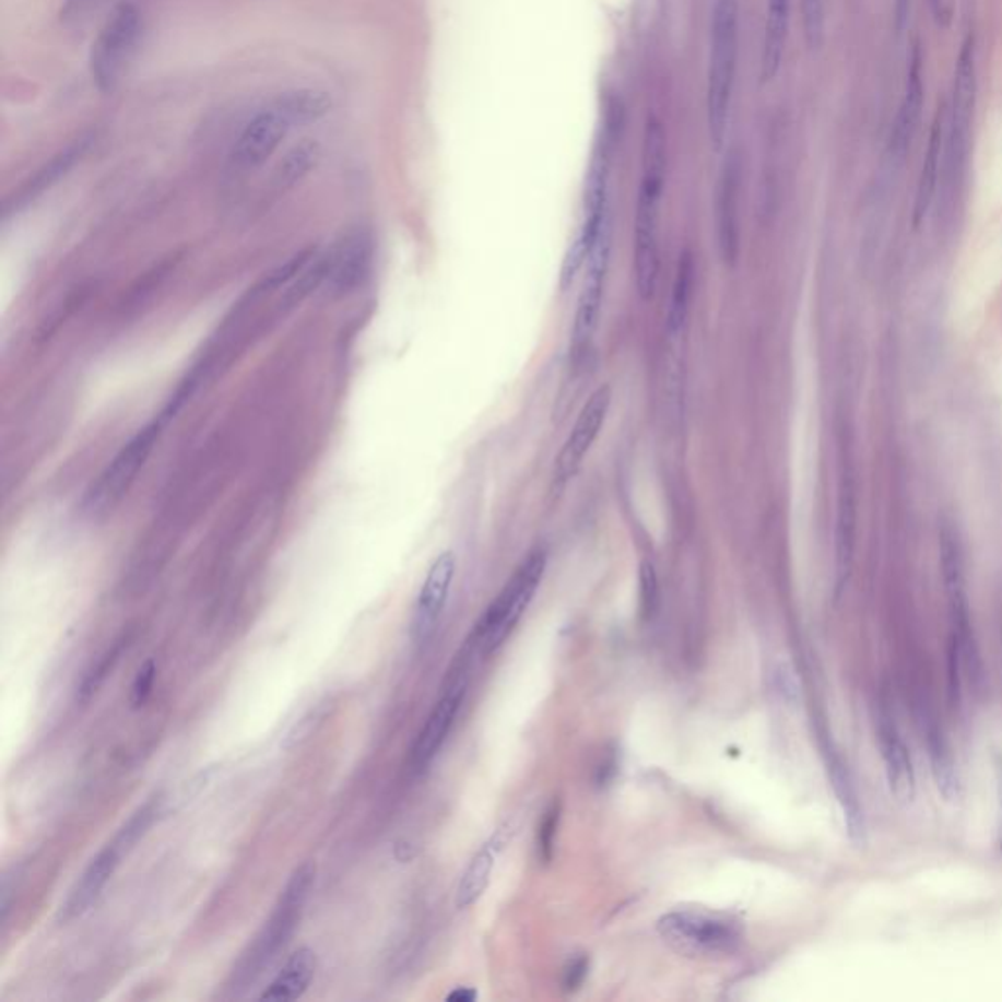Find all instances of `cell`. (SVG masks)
I'll return each mask as SVG.
<instances>
[{
  "label": "cell",
  "mask_w": 1002,
  "mask_h": 1002,
  "mask_svg": "<svg viewBox=\"0 0 1002 1002\" xmlns=\"http://www.w3.org/2000/svg\"><path fill=\"white\" fill-rule=\"evenodd\" d=\"M928 4H930L932 16L936 20L938 26H940V28H947L950 22H952V14H954V4H952V0H928Z\"/></svg>",
  "instance_id": "e575fe53"
},
{
  "label": "cell",
  "mask_w": 1002,
  "mask_h": 1002,
  "mask_svg": "<svg viewBox=\"0 0 1002 1002\" xmlns=\"http://www.w3.org/2000/svg\"><path fill=\"white\" fill-rule=\"evenodd\" d=\"M610 255L611 222H608L601 229L600 239L588 259V272H586L583 286L578 296V308H576L574 329H571L570 351L574 361H580L581 356L586 355L598 331L601 302H603L605 281H608V271H610Z\"/></svg>",
  "instance_id": "9c48e42d"
},
{
  "label": "cell",
  "mask_w": 1002,
  "mask_h": 1002,
  "mask_svg": "<svg viewBox=\"0 0 1002 1002\" xmlns=\"http://www.w3.org/2000/svg\"><path fill=\"white\" fill-rule=\"evenodd\" d=\"M455 570H457L455 554L443 553L437 556V561L432 564V568L425 576L420 598L415 603L412 623L413 643L417 647L427 645V640L433 637L435 628L439 625L440 615L449 600Z\"/></svg>",
  "instance_id": "5bb4252c"
},
{
  "label": "cell",
  "mask_w": 1002,
  "mask_h": 1002,
  "mask_svg": "<svg viewBox=\"0 0 1002 1002\" xmlns=\"http://www.w3.org/2000/svg\"><path fill=\"white\" fill-rule=\"evenodd\" d=\"M314 883H316L314 863H302L300 868L294 870L272 909L271 917L264 922L261 932L255 936L254 944L245 952L244 957L239 959V964L234 969V991L254 985L261 977L264 967H269L272 959L281 954V950L288 946L294 932L300 927Z\"/></svg>",
  "instance_id": "7a4b0ae2"
},
{
  "label": "cell",
  "mask_w": 1002,
  "mask_h": 1002,
  "mask_svg": "<svg viewBox=\"0 0 1002 1002\" xmlns=\"http://www.w3.org/2000/svg\"><path fill=\"white\" fill-rule=\"evenodd\" d=\"M467 695V677L459 675L457 680L450 682L449 687L440 697L437 705L433 707L432 715L423 724L422 731L415 739L412 748V766L415 769H425L432 764L435 756L439 754L443 744L449 736L450 729L455 724V719L460 711V705L464 702Z\"/></svg>",
  "instance_id": "2e32d148"
},
{
  "label": "cell",
  "mask_w": 1002,
  "mask_h": 1002,
  "mask_svg": "<svg viewBox=\"0 0 1002 1002\" xmlns=\"http://www.w3.org/2000/svg\"><path fill=\"white\" fill-rule=\"evenodd\" d=\"M665 182V133L650 118L645 131L643 178L638 188L635 222V281L643 300L655 296L660 269V204Z\"/></svg>",
  "instance_id": "6da1fadb"
},
{
  "label": "cell",
  "mask_w": 1002,
  "mask_h": 1002,
  "mask_svg": "<svg viewBox=\"0 0 1002 1002\" xmlns=\"http://www.w3.org/2000/svg\"><path fill=\"white\" fill-rule=\"evenodd\" d=\"M279 104L282 113L288 116L292 126H304V123L318 122L331 110L333 101L326 91H316V89H298L284 93L274 101Z\"/></svg>",
  "instance_id": "603a6c76"
},
{
  "label": "cell",
  "mask_w": 1002,
  "mask_h": 1002,
  "mask_svg": "<svg viewBox=\"0 0 1002 1002\" xmlns=\"http://www.w3.org/2000/svg\"><path fill=\"white\" fill-rule=\"evenodd\" d=\"M613 392L610 386H601L591 393L590 400L581 408L578 420L571 427L568 439L564 443L561 455L554 460L553 487L561 492L570 482L583 464L586 455L600 437L605 420L610 415Z\"/></svg>",
  "instance_id": "30bf717a"
},
{
  "label": "cell",
  "mask_w": 1002,
  "mask_h": 1002,
  "mask_svg": "<svg viewBox=\"0 0 1002 1002\" xmlns=\"http://www.w3.org/2000/svg\"><path fill=\"white\" fill-rule=\"evenodd\" d=\"M994 781H997V842L1002 852V756L994 759Z\"/></svg>",
  "instance_id": "836d02e7"
},
{
  "label": "cell",
  "mask_w": 1002,
  "mask_h": 1002,
  "mask_svg": "<svg viewBox=\"0 0 1002 1002\" xmlns=\"http://www.w3.org/2000/svg\"><path fill=\"white\" fill-rule=\"evenodd\" d=\"M944 143H946V103L938 104L930 138H928L927 157L922 163V170L918 177L917 200H915V222H920L927 216L936 194L940 165L944 161Z\"/></svg>",
  "instance_id": "d6986e66"
},
{
  "label": "cell",
  "mask_w": 1002,
  "mask_h": 1002,
  "mask_svg": "<svg viewBox=\"0 0 1002 1002\" xmlns=\"http://www.w3.org/2000/svg\"><path fill=\"white\" fill-rule=\"evenodd\" d=\"M318 971V956L309 947H298L279 975L259 994L261 1001L291 1002L302 999Z\"/></svg>",
  "instance_id": "ac0fdd59"
},
{
  "label": "cell",
  "mask_w": 1002,
  "mask_h": 1002,
  "mask_svg": "<svg viewBox=\"0 0 1002 1002\" xmlns=\"http://www.w3.org/2000/svg\"><path fill=\"white\" fill-rule=\"evenodd\" d=\"M922 108H924V61H922V46L917 39L910 49L899 110L895 114L893 128H891V161L905 160L907 151L910 150V143L917 135Z\"/></svg>",
  "instance_id": "7c38bea8"
},
{
  "label": "cell",
  "mask_w": 1002,
  "mask_h": 1002,
  "mask_svg": "<svg viewBox=\"0 0 1002 1002\" xmlns=\"http://www.w3.org/2000/svg\"><path fill=\"white\" fill-rule=\"evenodd\" d=\"M739 63V2L717 0L712 10L711 49L707 69V128L711 143L721 150L731 116L732 93Z\"/></svg>",
  "instance_id": "3957f363"
},
{
  "label": "cell",
  "mask_w": 1002,
  "mask_h": 1002,
  "mask_svg": "<svg viewBox=\"0 0 1002 1002\" xmlns=\"http://www.w3.org/2000/svg\"><path fill=\"white\" fill-rule=\"evenodd\" d=\"M122 650L123 640H120V643H118V645H116L113 650H108V652H106V655H104L103 658H101V660H98V662L93 665V670H91V672L85 675L83 684H81V687H79V695H76V697H79V702L89 703L91 699H93L94 695H96V692L101 689V685L106 682V677H108L110 672H113L116 662L120 660Z\"/></svg>",
  "instance_id": "83f0119b"
},
{
  "label": "cell",
  "mask_w": 1002,
  "mask_h": 1002,
  "mask_svg": "<svg viewBox=\"0 0 1002 1002\" xmlns=\"http://www.w3.org/2000/svg\"><path fill=\"white\" fill-rule=\"evenodd\" d=\"M787 36H789V0H768L764 47H762V79L766 83L774 81L779 73V67L786 56Z\"/></svg>",
  "instance_id": "7402d4cb"
},
{
  "label": "cell",
  "mask_w": 1002,
  "mask_h": 1002,
  "mask_svg": "<svg viewBox=\"0 0 1002 1002\" xmlns=\"http://www.w3.org/2000/svg\"><path fill=\"white\" fill-rule=\"evenodd\" d=\"M799 4H801L806 46L811 47L813 51L821 49L825 42L826 30L825 0H799Z\"/></svg>",
  "instance_id": "4316f807"
},
{
  "label": "cell",
  "mask_w": 1002,
  "mask_h": 1002,
  "mask_svg": "<svg viewBox=\"0 0 1002 1002\" xmlns=\"http://www.w3.org/2000/svg\"><path fill=\"white\" fill-rule=\"evenodd\" d=\"M123 853L126 852L122 848L113 840L94 856L59 909L57 920L61 924L81 918L93 909L94 903L103 895L104 887L108 885V881L113 880L114 873L118 870Z\"/></svg>",
  "instance_id": "9a60e30c"
},
{
  "label": "cell",
  "mask_w": 1002,
  "mask_h": 1002,
  "mask_svg": "<svg viewBox=\"0 0 1002 1002\" xmlns=\"http://www.w3.org/2000/svg\"><path fill=\"white\" fill-rule=\"evenodd\" d=\"M928 754H930V766H932V776L936 781L940 795L944 801L952 803L959 799V776H957L956 759L952 754V748L946 739L940 734V731H930L928 734Z\"/></svg>",
  "instance_id": "cb8c5ba5"
},
{
  "label": "cell",
  "mask_w": 1002,
  "mask_h": 1002,
  "mask_svg": "<svg viewBox=\"0 0 1002 1002\" xmlns=\"http://www.w3.org/2000/svg\"><path fill=\"white\" fill-rule=\"evenodd\" d=\"M155 675H157V665L153 660H148L145 664L141 665L138 670V675L131 684L130 692V705L133 711L141 709L148 699H150L151 692H153V684H155Z\"/></svg>",
  "instance_id": "f1b7e54d"
},
{
  "label": "cell",
  "mask_w": 1002,
  "mask_h": 1002,
  "mask_svg": "<svg viewBox=\"0 0 1002 1002\" xmlns=\"http://www.w3.org/2000/svg\"><path fill=\"white\" fill-rule=\"evenodd\" d=\"M507 840H509L507 828H499L472 858L469 868L460 877L459 889H457L459 909H469L470 905H474L484 895L487 883H490V875L494 872L497 856L504 850Z\"/></svg>",
  "instance_id": "44dd1931"
},
{
  "label": "cell",
  "mask_w": 1002,
  "mask_h": 1002,
  "mask_svg": "<svg viewBox=\"0 0 1002 1002\" xmlns=\"http://www.w3.org/2000/svg\"><path fill=\"white\" fill-rule=\"evenodd\" d=\"M160 435L161 422H151L116 452V457L106 464V469L98 474V479L94 480L93 486L86 492L83 502L86 516H108L114 507L120 506V502L128 496L130 487L155 449Z\"/></svg>",
  "instance_id": "52a82bcc"
},
{
  "label": "cell",
  "mask_w": 1002,
  "mask_h": 1002,
  "mask_svg": "<svg viewBox=\"0 0 1002 1002\" xmlns=\"http://www.w3.org/2000/svg\"><path fill=\"white\" fill-rule=\"evenodd\" d=\"M141 36V12L133 2H122L94 39L91 75L101 93H110L120 83Z\"/></svg>",
  "instance_id": "ba28073f"
},
{
  "label": "cell",
  "mask_w": 1002,
  "mask_h": 1002,
  "mask_svg": "<svg viewBox=\"0 0 1002 1002\" xmlns=\"http://www.w3.org/2000/svg\"><path fill=\"white\" fill-rule=\"evenodd\" d=\"M658 932L675 952L692 957L727 956L741 946V927L729 917L677 910L660 918Z\"/></svg>",
  "instance_id": "8992f818"
},
{
  "label": "cell",
  "mask_w": 1002,
  "mask_h": 1002,
  "mask_svg": "<svg viewBox=\"0 0 1002 1002\" xmlns=\"http://www.w3.org/2000/svg\"><path fill=\"white\" fill-rule=\"evenodd\" d=\"M694 272L692 255H682L680 262H677L674 291H672V300H670V309H668V335L672 339L682 335L685 321H687V311H689V302H692V288H694Z\"/></svg>",
  "instance_id": "d4e9b609"
},
{
  "label": "cell",
  "mask_w": 1002,
  "mask_h": 1002,
  "mask_svg": "<svg viewBox=\"0 0 1002 1002\" xmlns=\"http://www.w3.org/2000/svg\"><path fill=\"white\" fill-rule=\"evenodd\" d=\"M739 187L741 177L736 165H729L721 178L719 200H717V220H719V247L724 262H734L741 249V229H739Z\"/></svg>",
  "instance_id": "ffe728a7"
},
{
  "label": "cell",
  "mask_w": 1002,
  "mask_h": 1002,
  "mask_svg": "<svg viewBox=\"0 0 1002 1002\" xmlns=\"http://www.w3.org/2000/svg\"><path fill=\"white\" fill-rule=\"evenodd\" d=\"M288 116L282 113L279 104L262 108L245 123L239 138L235 140L234 150L229 153V165L237 173H251L271 160L274 151L281 148L282 141L291 133Z\"/></svg>",
  "instance_id": "8fae6325"
},
{
  "label": "cell",
  "mask_w": 1002,
  "mask_h": 1002,
  "mask_svg": "<svg viewBox=\"0 0 1002 1002\" xmlns=\"http://www.w3.org/2000/svg\"><path fill=\"white\" fill-rule=\"evenodd\" d=\"M588 969H590V962H588L586 957H576V959H571L568 967L564 969V989H566V991H576V989L583 983V979H586V975H588Z\"/></svg>",
  "instance_id": "1f68e13d"
},
{
  "label": "cell",
  "mask_w": 1002,
  "mask_h": 1002,
  "mask_svg": "<svg viewBox=\"0 0 1002 1002\" xmlns=\"http://www.w3.org/2000/svg\"><path fill=\"white\" fill-rule=\"evenodd\" d=\"M975 108H977V42L974 34H967L957 54L950 103H946V143L944 161L950 173H959L967 160V151L974 133Z\"/></svg>",
  "instance_id": "5b68a950"
},
{
  "label": "cell",
  "mask_w": 1002,
  "mask_h": 1002,
  "mask_svg": "<svg viewBox=\"0 0 1002 1002\" xmlns=\"http://www.w3.org/2000/svg\"><path fill=\"white\" fill-rule=\"evenodd\" d=\"M883 771L891 795L900 803H910L917 795V774L910 758L909 746L903 741L897 722L887 707H881L875 722Z\"/></svg>",
  "instance_id": "4fadbf2b"
},
{
  "label": "cell",
  "mask_w": 1002,
  "mask_h": 1002,
  "mask_svg": "<svg viewBox=\"0 0 1002 1002\" xmlns=\"http://www.w3.org/2000/svg\"><path fill=\"white\" fill-rule=\"evenodd\" d=\"M826 764L833 781L834 795L842 809L844 825L853 842H863L865 838V813H863L862 795L858 791V783L852 776V769L844 762L838 750L826 748Z\"/></svg>",
  "instance_id": "e0dca14e"
},
{
  "label": "cell",
  "mask_w": 1002,
  "mask_h": 1002,
  "mask_svg": "<svg viewBox=\"0 0 1002 1002\" xmlns=\"http://www.w3.org/2000/svg\"><path fill=\"white\" fill-rule=\"evenodd\" d=\"M96 0H67L66 7L61 9V20L63 22H75L79 19H85V14L91 12Z\"/></svg>",
  "instance_id": "d6a6232c"
},
{
  "label": "cell",
  "mask_w": 1002,
  "mask_h": 1002,
  "mask_svg": "<svg viewBox=\"0 0 1002 1002\" xmlns=\"http://www.w3.org/2000/svg\"><path fill=\"white\" fill-rule=\"evenodd\" d=\"M556 825H558V806L554 805L553 809L546 813L543 823H541V828H539V852H541L544 860H551Z\"/></svg>",
  "instance_id": "4dcf8cb0"
},
{
  "label": "cell",
  "mask_w": 1002,
  "mask_h": 1002,
  "mask_svg": "<svg viewBox=\"0 0 1002 1002\" xmlns=\"http://www.w3.org/2000/svg\"><path fill=\"white\" fill-rule=\"evenodd\" d=\"M319 160V148L316 141H302L300 145L292 148L279 167V182L281 187H292L306 177L309 170L316 167Z\"/></svg>",
  "instance_id": "484cf974"
},
{
  "label": "cell",
  "mask_w": 1002,
  "mask_h": 1002,
  "mask_svg": "<svg viewBox=\"0 0 1002 1002\" xmlns=\"http://www.w3.org/2000/svg\"><path fill=\"white\" fill-rule=\"evenodd\" d=\"M544 568H546V553L537 549L524 558L516 574L511 576V580L507 581L506 588L499 591L496 600L490 603V608L482 615L474 630L476 645L484 652H492L497 647H502L504 640L511 635V630L521 621L524 611L529 610L534 593L541 586Z\"/></svg>",
  "instance_id": "277c9868"
},
{
  "label": "cell",
  "mask_w": 1002,
  "mask_h": 1002,
  "mask_svg": "<svg viewBox=\"0 0 1002 1002\" xmlns=\"http://www.w3.org/2000/svg\"><path fill=\"white\" fill-rule=\"evenodd\" d=\"M476 997H479V993H476L474 989H470V987H457L455 991H450L447 1001L474 1002L476 1001Z\"/></svg>",
  "instance_id": "d590c367"
},
{
  "label": "cell",
  "mask_w": 1002,
  "mask_h": 1002,
  "mask_svg": "<svg viewBox=\"0 0 1002 1002\" xmlns=\"http://www.w3.org/2000/svg\"><path fill=\"white\" fill-rule=\"evenodd\" d=\"M640 601H643L645 617H652L658 608V578H656L655 566L650 563L643 564L640 568Z\"/></svg>",
  "instance_id": "f546056e"
}]
</instances>
